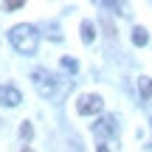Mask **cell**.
Instances as JSON below:
<instances>
[{
    "mask_svg": "<svg viewBox=\"0 0 152 152\" xmlns=\"http://www.w3.org/2000/svg\"><path fill=\"white\" fill-rule=\"evenodd\" d=\"M93 39H96V26H93L90 20H85V23H82V42L90 45Z\"/></svg>",
    "mask_w": 152,
    "mask_h": 152,
    "instance_id": "cell-7",
    "label": "cell"
},
{
    "mask_svg": "<svg viewBox=\"0 0 152 152\" xmlns=\"http://www.w3.org/2000/svg\"><path fill=\"white\" fill-rule=\"evenodd\" d=\"M62 68H65V71H71V73H76V71H79V62L71 59V56H65V59H62Z\"/></svg>",
    "mask_w": 152,
    "mask_h": 152,
    "instance_id": "cell-9",
    "label": "cell"
},
{
    "mask_svg": "<svg viewBox=\"0 0 152 152\" xmlns=\"http://www.w3.org/2000/svg\"><path fill=\"white\" fill-rule=\"evenodd\" d=\"M23 152H31V149H23Z\"/></svg>",
    "mask_w": 152,
    "mask_h": 152,
    "instance_id": "cell-13",
    "label": "cell"
},
{
    "mask_svg": "<svg viewBox=\"0 0 152 152\" xmlns=\"http://www.w3.org/2000/svg\"><path fill=\"white\" fill-rule=\"evenodd\" d=\"M96 152H110V149H107V147H104V144H102V147H99V149H96Z\"/></svg>",
    "mask_w": 152,
    "mask_h": 152,
    "instance_id": "cell-12",
    "label": "cell"
},
{
    "mask_svg": "<svg viewBox=\"0 0 152 152\" xmlns=\"http://www.w3.org/2000/svg\"><path fill=\"white\" fill-rule=\"evenodd\" d=\"M9 39H11L17 54H26V56H31L39 45V34H37L34 26H14L9 31Z\"/></svg>",
    "mask_w": 152,
    "mask_h": 152,
    "instance_id": "cell-1",
    "label": "cell"
},
{
    "mask_svg": "<svg viewBox=\"0 0 152 152\" xmlns=\"http://www.w3.org/2000/svg\"><path fill=\"white\" fill-rule=\"evenodd\" d=\"M3 9H6V11H17V9H23V0H11V3H3Z\"/></svg>",
    "mask_w": 152,
    "mask_h": 152,
    "instance_id": "cell-11",
    "label": "cell"
},
{
    "mask_svg": "<svg viewBox=\"0 0 152 152\" xmlns=\"http://www.w3.org/2000/svg\"><path fill=\"white\" fill-rule=\"evenodd\" d=\"M102 107H104V99L99 96V93H85V96H79V102H76V113L79 115L102 113Z\"/></svg>",
    "mask_w": 152,
    "mask_h": 152,
    "instance_id": "cell-3",
    "label": "cell"
},
{
    "mask_svg": "<svg viewBox=\"0 0 152 152\" xmlns=\"http://www.w3.org/2000/svg\"><path fill=\"white\" fill-rule=\"evenodd\" d=\"M132 42L141 48V45H147L149 42V34H147V28H141V26H135L132 28Z\"/></svg>",
    "mask_w": 152,
    "mask_h": 152,
    "instance_id": "cell-8",
    "label": "cell"
},
{
    "mask_svg": "<svg viewBox=\"0 0 152 152\" xmlns=\"http://www.w3.org/2000/svg\"><path fill=\"white\" fill-rule=\"evenodd\" d=\"M115 132H118V124H115L113 115H102V118L93 124V135L96 138H110V135H115Z\"/></svg>",
    "mask_w": 152,
    "mask_h": 152,
    "instance_id": "cell-4",
    "label": "cell"
},
{
    "mask_svg": "<svg viewBox=\"0 0 152 152\" xmlns=\"http://www.w3.org/2000/svg\"><path fill=\"white\" fill-rule=\"evenodd\" d=\"M149 149H152V144H149Z\"/></svg>",
    "mask_w": 152,
    "mask_h": 152,
    "instance_id": "cell-14",
    "label": "cell"
},
{
    "mask_svg": "<svg viewBox=\"0 0 152 152\" xmlns=\"http://www.w3.org/2000/svg\"><path fill=\"white\" fill-rule=\"evenodd\" d=\"M31 82H34V87H37V93L42 99H48V96H54V93H56V76L51 73V71H45V68L31 71Z\"/></svg>",
    "mask_w": 152,
    "mask_h": 152,
    "instance_id": "cell-2",
    "label": "cell"
},
{
    "mask_svg": "<svg viewBox=\"0 0 152 152\" xmlns=\"http://www.w3.org/2000/svg\"><path fill=\"white\" fill-rule=\"evenodd\" d=\"M138 90H141L144 102L152 104V79H149V76H141V79H138Z\"/></svg>",
    "mask_w": 152,
    "mask_h": 152,
    "instance_id": "cell-6",
    "label": "cell"
},
{
    "mask_svg": "<svg viewBox=\"0 0 152 152\" xmlns=\"http://www.w3.org/2000/svg\"><path fill=\"white\" fill-rule=\"evenodd\" d=\"M20 102H23V96H20V90H17V87L0 85V104H6V107H17Z\"/></svg>",
    "mask_w": 152,
    "mask_h": 152,
    "instance_id": "cell-5",
    "label": "cell"
},
{
    "mask_svg": "<svg viewBox=\"0 0 152 152\" xmlns=\"http://www.w3.org/2000/svg\"><path fill=\"white\" fill-rule=\"evenodd\" d=\"M20 135H23V138H26V141H28V138H31V135H34V127H31V124H28V121H23V127H20Z\"/></svg>",
    "mask_w": 152,
    "mask_h": 152,
    "instance_id": "cell-10",
    "label": "cell"
}]
</instances>
